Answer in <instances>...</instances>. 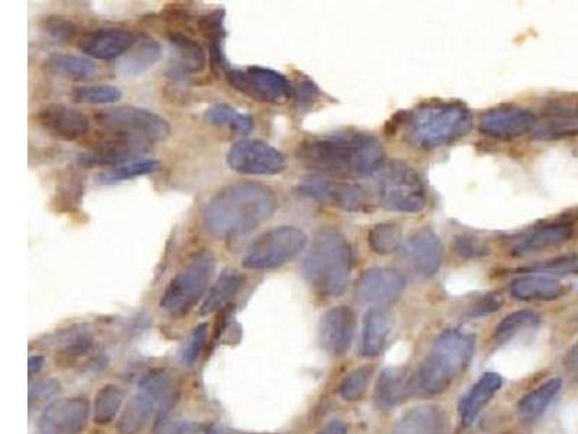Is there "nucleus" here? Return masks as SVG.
I'll list each match as a JSON object with an SVG mask.
<instances>
[{
	"instance_id": "f257e3e1",
	"label": "nucleus",
	"mask_w": 578,
	"mask_h": 434,
	"mask_svg": "<svg viewBox=\"0 0 578 434\" xmlns=\"http://www.w3.org/2000/svg\"><path fill=\"white\" fill-rule=\"evenodd\" d=\"M297 160L318 176L370 177L381 170L385 150L375 136L342 132L305 139L298 145Z\"/></svg>"
},
{
	"instance_id": "f03ea898",
	"label": "nucleus",
	"mask_w": 578,
	"mask_h": 434,
	"mask_svg": "<svg viewBox=\"0 0 578 434\" xmlns=\"http://www.w3.org/2000/svg\"><path fill=\"white\" fill-rule=\"evenodd\" d=\"M276 206L275 193L265 184H230L217 191L204 207V228L217 239L237 238L266 222Z\"/></svg>"
},
{
	"instance_id": "7ed1b4c3",
	"label": "nucleus",
	"mask_w": 578,
	"mask_h": 434,
	"mask_svg": "<svg viewBox=\"0 0 578 434\" xmlns=\"http://www.w3.org/2000/svg\"><path fill=\"white\" fill-rule=\"evenodd\" d=\"M353 271V249L339 229L323 228L303 261L305 281L323 297H339L346 291Z\"/></svg>"
},
{
	"instance_id": "20e7f679",
	"label": "nucleus",
	"mask_w": 578,
	"mask_h": 434,
	"mask_svg": "<svg viewBox=\"0 0 578 434\" xmlns=\"http://www.w3.org/2000/svg\"><path fill=\"white\" fill-rule=\"evenodd\" d=\"M476 338L460 330H446L414 375L415 393L433 397L448 390L451 382L469 367Z\"/></svg>"
},
{
	"instance_id": "39448f33",
	"label": "nucleus",
	"mask_w": 578,
	"mask_h": 434,
	"mask_svg": "<svg viewBox=\"0 0 578 434\" xmlns=\"http://www.w3.org/2000/svg\"><path fill=\"white\" fill-rule=\"evenodd\" d=\"M472 128V112L461 103H425L409 113L407 139L421 150H433L459 141Z\"/></svg>"
},
{
	"instance_id": "423d86ee",
	"label": "nucleus",
	"mask_w": 578,
	"mask_h": 434,
	"mask_svg": "<svg viewBox=\"0 0 578 434\" xmlns=\"http://www.w3.org/2000/svg\"><path fill=\"white\" fill-rule=\"evenodd\" d=\"M214 274L216 258L211 252L204 251L194 255L167 285L159 307L171 316H184L196 307L198 301L206 297Z\"/></svg>"
},
{
	"instance_id": "0eeeda50",
	"label": "nucleus",
	"mask_w": 578,
	"mask_h": 434,
	"mask_svg": "<svg viewBox=\"0 0 578 434\" xmlns=\"http://www.w3.org/2000/svg\"><path fill=\"white\" fill-rule=\"evenodd\" d=\"M96 122L113 138L148 145L165 141L171 135V125L158 113L136 106H119L97 113Z\"/></svg>"
},
{
	"instance_id": "6e6552de",
	"label": "nucleus",
	"mask_w": 578,
	"mask_h": 434,
	"mask_svg": "<svg viewBox=\"0 0 578 434\" xmlns=\"http://www.w3.org/2000/svg\"><path fill=\"white\" fill-rule=\"evenodd\" d=\"M307 244V235L297 226L269 229L249 245L242 259L243 268L252 271L276 270L297 258Z\"/></svg>"
},
{
	"instance_id": "1a4fd4ad",
	"label": "nucleus",
	"mask_w": 578,
	"mask_h": 434,
	"mask_svg": "<svg viewBox=\"0 0 578 434\" xmlns=\"http://www.w3.org/2000/svg\"><path fill=\"white\" fill-rule=\"evenodd\" d=\"M379 200L392 212L418 213L427 204V193L420 174L401 161H392L383 168L379 180Z\"/></svg>"
},
{
	"instance_id": "9d476101",
	"label": "nucleus",
	"mask_w": 578,
	"mask_h": 434,
	"mask_svg": "<svg viewBox=\"0 0 578 434\" xmlns=\"http://www.w3.org/2000/svg\"><path fill=\"white\" fill-rule=\"evenodd\" d=\"M227 84L243 96L261 103H282L292 96V86L284 74L261 66L229 67Z\"/></svg>"
},
{
	"instance_id": "9b49d317",
	"label": "nucleus",
	"mask_w": 578,
	"mask_h": 434,
	"mask_svg": "<svg viewBox=\"0 0 578 434\" xmlns=\"http://www.w3.org/2000/svg\"><path fill=\"white\" fill-rule=\"evenodd\" d=\"M230 170L243 176H276L287 168V158L261 139H240L227 151Z\"/></svg>"
},
{
	"instance_id": "f8f14e48",
	"label": "nucleus",
	"mask_w": 578,
	"mask_h": 434,
	"mask_svg": "<svg viewBox=\"0 0 578 434\" xmlns=\"http://www.w3.org/2000/svg\"><path fill=\"white\" fill-rule=\"evenodd\" d=\"M297 193L305 199L329 204L344 212H362L369 204L368 193L359 184L333 181L324 176L303 178L298 183Z\"/></svg>"
},
{
	"instance_id": "ddd939ff",
	"label": "nucleus",
	"mask_w": 578,
	"mask_h": 434,
	"mask_svg": "<svg viewBox=\"0 0 578 434\" xmlns=\"http://www.w3.org/2000/svg\"><path fill=\"white\" fill-rule=\"evenodd\" d=\"M90 419V403L84 397L60 398L42 411L41 434H81Z\"/></svg>"
},
{
	"instance_id": "4468645a",
	"label": "nucleus",
	"mask_w": 578,
	"mask_h": 434,
	"mask_svg": "<svg viewBox=\"0 0 578 434\" xmlns=\"http://www.w3.org/2000/svg\"><path fill=\"white\" fill-rule=\"evenodd\" d=\"M405 285L404 275L394 268H370L357 280L355 296L360 303L379 309L398 300Z\"/></svg>"
},
{
	"instance_id": "2eb2a0df",
	"label": "nucleus",
	"mask_w": 578,
	"mask_h": 434,
	"mask_svg": "<svg viewBox=\"0 0 578 434\" xmlns=\"http://www.w3.org/2000/svg\"><path fill=\"white\" fill-rule=\"evenodd\" d=\"M35 121L41 126L42 131L61 141H76L83 138L90 129L89 116L84 115L81 110L58 103L38 110Z\"/></svg>"
},
{
	"instance_id": "dca6fc26",
	"label": "nucleus",
	"mask_w": 578,
	"mask_h": 434,
	"mask_svg": "<svg viewBox=\"0 0 578 434\" xmlns=\"http://www.w3.org/2000/svg\"><path fill=\"white\" fill-rule=\"evenodd\" d=\"M138 38L128 29L99 28L81 35V53L94 60L112 61L122 58L135 45Z\"/></svg>"
},
{
	"instance_id": "f3484780",
	"label": "nucleus",
	"mask_w": 578,
	"mask_h": 434,
	"mask_svg": "<svg viewBox=\"0 0 578 434\" xmlns=\"http://www.w3.org/2000/svg\"><path fill=\"white\" fill-rule=\"evenodd\" d=\"M402 254L409 267L421 277L430 278L440 270L443 262V245L431 229L412 233L402 246Z\"/></svg>"
},
{
	"instance_id": "a211bd4d",
	"label": "nucleus",
	"mask_w": 578,
	"mask_h": 434,
	"mask_svg": "<svg viewBox=\"0 0 578 434\" xmlns=\"http://www.w3.org/2000/svg\"><path fill=\"white\" fill-rule=\"evenodd\" d=\"M356 325V314L350 307L337 306L330 309L320 323V342L324 351L333 356H342L349 351Z\"/></svg>"
},
{
	"instance_id": "6ab92c4d",
	"label": "nucleus",
	"mask_w": 578,
	"mask_h": 434,
	"mask_svg": "<svg viewBox=\"0 0 578 434\" xmlns=\"http://www.w3.org/2000/svg\"><path fill=\"white\" fill-rule=\"evenodd\" d=\"M537 115L522 108H500L486 112L480 118L482 134L495 139H515L534 129Z\"/></svg>"
},
{
	"instance_id": "aec40b11",
	"label": "nucleus",
	"mask_w": 578,
	"mask_h": 434,
	"mask_svg": "<svg viewBox=\"0 0 578 434\" xmlns=\"http://www.w3.org/2000/svg\"><path fill=\"white\" fill-rule=\"evenodd\" d=\"M573 225L568 222L535 226L513 241L511 252L515 257H528L565 244L573 238Z\"/></svg>"
},
{
	"instance_id": "412c9836",
	"label": "nucleus",
	"mask_w": 578,
	"mask_h": 434,
	"mask_svg": "<svg viewBox=\"0 0 578 434\" xmlns=\"http://www.w3.org/2000/svg\"><path fill=\"white\" fill-rule=\"evenodd\" d=\"M146 148H148L146 145L109 136L106 141L100 142L92 150L80 154L79 164L84 168H115L139 160L138 157L145 154Z\"/></svg>"
},
{
	"instance_id": "4be33fe9",
	"label": "nucleus",
	"mask_w": 578,
	"mask_h": 434,
	"mask_svg": "<svg viewBox=\"0 0 578 434\" xmlns=\"http://www.w3.org/2000/svg\"><path fill=\"white\" fill-rule=\"evenodd\" d=\"M535 139L555 141L578 135V108L570 103H554L541 116H537L534 129Z\"/></svg>"
},
{
	"instance_id": "5701e85b",
	"label": "nucleus",
	"mask_w": 578,
	"mask_h": 434,
	"mask_svg": "<svg viewBox=\"0 0 578 434\" xmlns=\"http://www.w3.org/2000/svg\"><path fill=\"white\" fill-rule=\"evenodd\" d=\"M172 48L170 74L172 77L201 73L207 66L203 47L183 32L171 31L167 35Z\"/></svg>"
},
{
	"instance_id": "b1692460",
	"label": "nucleus",
	"mask_w": 578,
	"mask_h": 434,
	"mask_svg": "<svg viewBox=\"0 0 578 434\" xmlns=\"http://www.w3.org/2000/svg\"><path fill=\"white\" fill-rule=\"evenodd\" d=\"M411 393H415L414 375L404 367L388 368L376 384L375 401L382 410H391L404 403Z\"/></svg>"
},
{
	"instance_id": "393cba45",
	"label": "nucleus",
	"mask_w": 578,
	"mask_h": 434,
	"mask_svg": "<svg viewBox=\"0 0 578 434\" xmlns=\"http://www.w3.org/2000/svg\"><path fill=\"white\" fill-rule=\"evenodd\" d=\"M448 420L443 408L427 404L412 408L395 424L394 434H447Z\"/></svg>"
},
{
	"instance_id": "a878e982",
	"label": "nucleus",
	"mask_w": 578,
	"mask_h": 434,
	"mask_svg": "<svg viewBox=\"0 0 578 434\" xmlns=\"http://www.w3.org/2000/svg\"><path fill=\"white\" fill-rule=\"evenodd\" d=\"M567 293V287L557 278L544 274H529L513 281V299L521 301H554Z\"/></svg>"
},
{
	"instance_id": "bb28decb",
	"label": "nucleus",
	"mask_w": 578,
	"mask_h": 434,
	"mask_svg": "<svg viewBox=\"0 0 578 434\" xmlns=\"http://www.w3.org/2000/svg\"><path fill=\"white\" fill-rule=\"evenodd\" d=\"M139 391L148 395L162 414L170 413L180 398V384L177 378L164 369H154L144 375L139 382Z\"/></svg>"
},
{
	"instance_id": "cd10ccee",
	"label": "nucleus",
	"mask_w": 578,
	"mask_h": 434,
	"mask_svg": "<svg viewBox=\"0 0 578 434\" xmlns=\"http://www.w3.org/2000/svg\"><path fill=\"white\" fill-rule=\"evenodd\" d=\"M162 48L158 41L149 35H141L135 45L120 58L116 71L125 77H138L158 63Z\"/></svg>"
},
{
	"instance_id": "c85d7f7f",
	"label": "nucleus",
	"mask_w": 578,
	"mask_h": 434,
	"mask_svg": "<svg viewBox=\"0 0 578 434\" xmlns=\"http://www.w3.org/2000/svg\"><path fill=\"white\" fill-rule=\"evenodd\" d=\"M47 73L71 82H87L97 76V67L89 58L81 55L53 53L42 64Z\"/></svg>"
},
{
	"instance_id": "c756f323",
	"label": "nucleus",
	"mask_w": 578,
	"mask_h": 434,
	"mask_svg": "<svg viewBox=\"0 0 578 434\" xmlns=\"http://www.w3.org/2000/svg\"><path fill=\"white\" fill-rule=\"evenodd\" d=\"M502 377L498 374H485L476 384L473 385L472 390L464 395L460 403V417L464 426H470L476 417L479 416L480 411L483 410L490 403L496 393L502 388Z\"/></svg>"
},
{
	"instance_id": "7c9ffc66",
	"label": "nucleus",
	"mask_w": 578,
	"mask_h": 434,
	"mask_svg": "<svg viewBox=\"0 0 578 434\" xmlns=\"http://www.w3.org/2000/svg\"><path fill=\"white\" fill-rule=\"evenodd\" d=\"M198 28L203 32L207 42H209L210 67L214 74L226 73L229 64H227L226 55H224V11L216 9L210 14L201 16L198 21Z\"/></svg>"
},
{
	"instance_id": "2f4dec72",
	"label": "nucleus",
	"mask_w": 578,
	"mask_h": 434,
	"mask_svg": "<svg viewBox=\"0 0 578 434\" xmlns=\"http://www.w3.org/2000/svg\"><path fill=\"white\" fill-rule=\"evenodd\" d=\"M391 335V319L381 309L370 310L363 325L362 352L366 358H375L385 351Z\"/></svg>"
},
{
	"instance_id": "473e14b6",
	"label": "nucleus",
	"mask_w": 578,
	"mask_h": 434,
	"mask_svg": "<svg viewBox=\"0 0 578 434\" xmlns=\"http://www.w3.org/2000/svg\"><path fill=\"white\" fill-rule=\"evenodd\" d=\"M243 284V275L236 270H224L216 283L211 285L201 304L200 313L207 316L214 312H219L223 307L229 306L233 297L239 293Z\"/></svg>"
},
{
	"instance_id": "72a5a7b5",
	"label": "nucleus",
	"mask_w": 578,
	"mask_h": 434,
	"mask_svg": "<svg viewBox=\"0 0 578 434\" xmlns=\"http://www.w3.org/2000/svg\"><path fill=\"white\" fill-rule=\"evenodd\" d=\"M157 410L148 395L141 393L133 395L129 403L126 404L122 416L118 421L120 434H139L148 426L152 414Z\"/></svg>"
},
{
	"instance_id": "f704fd0d",
	"label": "nucleus",
	"mask_w": 578,
	"mask_h": 434,
	"mask_svg": "<svg viewBox=\"0 0 578 434\" xmlns=\"http://www.w3.org/2000/svg\"><path fill=\"white\" fill-rule=\"evenodd\" d=\"M204 121L214 126H229L233 134L246 136L255 128V119L248 113L237 112L227 103H217L204 112Z\"/></svg>"
},
{
	"instance_id": "c9c22d12",
	"label": "nucleus",
	"mask_w": 578,
	"mask_h": 434,
	"mask_svg": "<svg viewBox=\"0 0 578 434\" xmlns=\"http://www.w3.org/2000/svg\"><path fill=\"white\" fill-rule=\"evenodd\" d=\"M561 387H563V382L555 378V380L545 382L537 390L531 391V393L522 397L518 404V413L521 419L526 421L537 420L560 393Z\"/></svg>"
},
{
	"instance_id": "e433bc0d",
	"label": "nucleus",
	"mask_w": 578,
	"mask_h": 434,
	"mask_svg": "<svg viewBox=\"0 0 578 434\" xmlns=\"http://www.w3.org/2000/svg\"><path fill=\"white\" fill-rule=\"evenodd\" d=\"M158 168L159 163L154 158L135 160L103 171L97 176V183L102 184V186H113V184L123 183V181L133 180V178L148 176V174L155 173Z\"/></svg>"
},
{
	"instance_id": "4c0bfd02",
	"label": "nucleus",
	"mask_w": 578,
	"mask_h": 434,
	"mask_svg": "<svg viewBox=\"0 0 578 434\" xmlns=\"http://www.w3.org/2000/svg\"><path fill=\"white\" fill-rule=\"evenodd\" d=\"M125 393L118 385H106L100 388L96 398H94L93 420L97 424H109L118 416L120 408L123 406Z\"/></svg>"
},
{
	"instance_id": "58836bf2",
	"label": "nucleus",
	"mask_w": 578,
	"mask_h": 434,
	"mask_svg": "<svg viewBox=\"0 0 578 434\" xmlns=\"http://www.w3.org/2000/svg\"><path fill=\"white\" fill-rule=\"evenodd\" d=\"M538 323L539 316L537 313L531 312V310H519V312L506 316L505 319L496 326L493 339H495L498 345H503V343H508L509 340H512L516 335L524 332V330L537 327Z\"/></svg>"
},
{
	"instance_id": "ea45409f",
	"label": "nucleus",
	"mask_w": 578,
	"mask_h": 434,
	"mask_svg": "<svg viewBox=\"0 0 578 434\" xmlns=\"http://www.w3.org/2000/svg\"><path fill=\"white\" fill-rule=\"evenodd\" d=\"M71 99L86 105H112L122 99V90L112 84H94V86H77L71 90Z\"/></svg>"
},
{
	"instance_id": "a19ab883",
	"label": "nucleus",
	"mask_w": 578,
	"mask_h": 434,
	"mask_svg": "<svg viewBox=\"0 0 578 434\" xmlns=\"http://www.w3.org/2000/svg\"><path fill=\"white\" fill-rule=\"evenodd\" d=\"M402 244V231L392 222L379 223L369 232V246L379 255H388L399 249Z\"/></svg>"
},
{
	"instance_id": "79ce46f5",
	"label": "nucleus",
	"mask_w": 578,
	"mask_h": 434,
	"mask_svg": "<svg viewBox=\"0 0 578 434\" xmlns=\"http://www.w3.org/2000/svg\"><path fill=\"white\" fill-rule=\"evenodd\" d=\"M42 31L61 44H70L79 37L80 28L64 16H45L40 22Z\"/></svg>"
},
{
	"instance_id": "37998d69",
	"label": "nucleus",
	"mask_w": 578,
	"mask_h": 434,
	"mask_svg": "<svg viewBox=\"0 0 578 434\" xmlns=\"http://www.w3.org/2000/svg\"><path fill=\"white\" fill-rule=\"evenodd\" d=\"M373 368L362 367L350 372L340 384V395L346 401H357L368 391L370 380H372Z\"/></svg>"
},
{
	"instance_id": "c03bdc74",
	"label": "nucleus",
	"mask_w": 578,
	"mask_h": 434,
	"mask_svg": "<svg viewBox=\"0 0 578 434\" xmlns=\"http://www.w3.org/2000/svg\"><path fill=\"white\" fill-rule=\"evenodd\" d=\"M81 194H83V178L76 173L70 174L64 178L63 183L58 187L55 204L71 209V206L80 203Z\"/></svg>"
},
{
	"instance_id": "a18cd8bd",
	"label": "nucleus",
	"mask_w": 578,
	"mask_h": 434,
	"mask_svg": "<svg viewBox=\"0 0 578 434\" xmlns=\"http://www.w3.org/2000/svg\"><path fill=\"white\" fill-rule=\"evenodd\" d=\"M454 251L464 259H477L490 254V248L482 239L474 236H456L453 242Z\"/></svg>"
},
{
	"instance_id": "49530a36",
	"label": "nucleus",
	"mask_w": 578,
	"mask_h": 434,
	"mask_svg": "<svg viewBox=\"0 0 578 434\" xmlns=\"http://www.w3.org/2000/svg\"><path fill=\"white\" fill-rule=\"evenodd\" d=\"M198 427L193 421L177 419L170 414H161L154 424L152 434H196Z\"/></svg>"
},
{
	"instance_id": "de8ad7c7",
	"label": "nucleus",
	"mask_w": 578,
	"mask_h": 434,
	"mask_svg": "<svg viewBox=\"0 0 578 434\" xmlns=\"http://www.w3.org/2000/svg\"><path fill=\"white\" fill-rule=\"evenodd\" d=\"M207 333H209V326L203 323V325H198L188 336L183 349V362L188 367H191L197 361L198 356L203 351L204 345H206Z\"/></svg>"
},
{
	"instance_id": "09e8293b",
	"label": "nucleus",
	"mask_w": 578,
	"mask_h": 434,
	"mask_svg": "<svg viewBox=\"0 0 578 434\" xmlns=\"http://www.w3.org/2000/svg\"><path fill=\"white\" fill-rule=\"evenodd\" d=\"M292 95H294L298 108L307 109L316 102L320 92H318V87L311 80L303 79L297 83V86L292 87Z\"/></svg>"
},
{
	"instance_id": "8fccbe9b",
	"label": "nucleus",
	"mask_w": 578,
	"mask_h": 434,
	"mask_svg": "<svg viewBox=\"0 0 578 434\" xmlns=\"http://www.w3.org/2000/svg\"><path fill=\"white\" fill-rule=\"evenodd\" d=\"M57 390L58 384L54 380L35 382L31 390H29V406L32 407L34 403L38 404L48 400V398L53 397V395L57 393Z\"/></svg>"
},
{
	"instance_id": "3c124183",
	"label": "nucleus",
	"mask_w": 578,
	"mask_h": 434,
	"mask_svg": "<svg viewBox=\"0 0 578 434\" xmlns=\"http://www.w3.org/2000/svg\"><path fill=\"white\" fill-rule=\"evenodd\" d=\"M564 368L568 375L578 380V342L565 355Z\"/></svg>"
},
{
	"instance_id": "603ef678",
	"label": "nucleus",
	"mask_w": 578,
	"mask_h": 434,
	"mask_svg": "<svg viewBox=\"0 0 578 434\" xmlns=\"http://www.w3.org/2000/svg\"><path fill=\"white\" fill-rule=\"evenodd\" d=\"M347 426L343 421L334 420L327 424L323 430H320L318 434H347Z\"/></svg>"
},
{
	"instance_id": "864d4df0",
	"label": "nucleus",
	"mask_w": 578,
	"mask_h": 434,
	"mask_svg": "<svg viewBox=\"0 0 578 434\" xmlns=\"http://www.w3.org/2000/svg\"><path fill=\"white\" fill-rule=\"evenodd\" d=\"M42 365H44V358L42 356H31L29 358V375L38 374L41 371Z\"/></svg>"
},
{
	"instance_id": "5fc2aeb1",
	"label": "nucleus",
	"mask_w": 578,
	"mask_h": 434,
	"mask_svg": "<svg viewBox=\"0 0 578 434\" xmlns=\"http://www.w3.org/2000/svg\"><path fill=\"white\" fill-rule=\"evenodd\" d=\"M207 434H230V433L224 432V430L222 429H211L209 430V432H207Z\"/></svg>"
}]
</instances>
